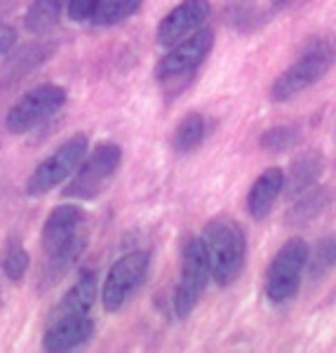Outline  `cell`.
Here are the masks:
<instances>
[{
    "mask_svg": "<svg viewBox=\"0 0 336 353\" xmlns=\"http://www.w3.org/2000/svg\"><path fill=\"white\" fill-rule=\"evenodd\" d=\"M87 214L81 205H59L43 226V250L48 254V276L56 281L71 269L87 248Z\"/></svg>",
    "mask_w": 336,
    "mask_h": 353,
    "instance_id": "1",
    "label": "cell"
},
{
    "mask_svg": "<svg viewBox=\"0 0 336 353\" xmlns=\"http://www.w3.org/2000/svg\"><path fill=\"white\" fill-rule=\"evenodd\" d=\"M200 241L209 259V273L216 285L226 288L242 273L244 254H247V241L240 224L229 217H216L207 221Z\"/></svg>",
    "mask_w": 336,
    "mask_h": 353,
    "instance_id": "2",
    "label": "cell"
},
{
    "mask_svg": "<svg viewBox=\"0 0 336 353\" xmlns=\"http://www.w3.org/2000/svg\"><path fill=\"white\" fill-rule=\"evenodd\" d=\"M336 50L329 41H315L301 52L299 59L292 66H287L275 83L271 85V99L273 101H289L301 92L313 88L317 81L327 76V71L334 64Z\"/></svg>",
    "mask_w": 336,
    "mask_h": 353,
    "instance_id": "3",
    "label": "cell"
},
{
    "mask_svg": "<svg viewBox=\"0 0 336 353\" xmlns=\"http://www.w3.org/2000/svg\"><path fill=\"white\" fill-rule=\"evenodd\" d=\"M209 281H212V273H209V259L207 252H204V245L200 236H193L181 248V273L172 294V309L176 318L184 321L196 311Z\"/></svg>",
    "mask_w": 336,
    "mask_h": 353,
    "instance_id": "4",
    "label": "cell"
},
{
    "mask_svg": "<svg viewBox=\"0 0 336 353\" xmlns=\"http://www.w3.org/2000/svg\"><path fill=\"white\" fill-rule=\"evenodd\" d=\"M306 261H308V245L304 238H289L273 257L266 271V297L273 304H287L301 290Z\"/></svg>",
    "mask_w": 336,
    "mask_h": 353,
    "instance_id": "5",
    "label": "cell"
},
{
    "mask_svg": "<svg viewBox=\"0 0 336 353\" xmlns=\"http://www.w3.org/2000/svg\"><path fill=\"white\" fill-rule=\"evenodd\" d=\"M123 163V149L113 141H104L96 149H92L90 156L83 158L78 170L73 172V179L64 191L68 198L78 201H92L106 189V184L113 179Z\"/></svg>",
    "mask_w": 336,
    "mask_h": 353,
    "instance_id": "6",
    "label": "cell"
},
{
    "mask_svg": "<svg viewBox=\"0 0 336 353\" xmlns=\"http://www.w3.org/2000/svg\"><path fill=\"white\" fill-rule=\"evenodd\" d=\"M87 149L90 141L85 134H73L71 139H66L52 156H48L43 163H38V168L31 172L26 181L28 196L41 198L45 193L54 191L59 184H64L68 176L78 170L83 158L87 156Z\"/></svg>",
    "mask_w": 336,
    "mask_h": 353,
    "instance_id": "7",
    "label": "cell"
},
{
    "mask_svg": "<svg viewBox=\"0 0 336 353\" xmlns=\"http://www.w3.org/2000/svg\"><path fill=\"white\" fill-rule=\"evenodd\" d=\"M148 266H151V257L144 250H134V252L123 254L116 264L108 269V276L101 288V304L108 313L120 311L129 297L141 288L146 281Z\"/></svg>",
    "mask_w": 336,
    "mask_h": 353,
    "instance_id": "8",
    "label": "cell"
},
{
    "mask_svg": "<svg viewBox=\"0 0 336 353\" xmlns=\"http://www.w3.org/2000/svg\"><path fill=\"white\" fill-rule=\"evenodd\" d=\"M64 104H66V90L61 85H52V83L38 85V88L28 90L12 109L8 111L5 128L12 134H24L31 128L48 121L50 116H54Z\"/></svg>",
    "mask_w": 336,
    "mask_h": 353,
    "instance_id": "9",
    "label": "cell"
},
{
    "mask_svg": "<svg viewBox=\"0 0 336 353\" xmlns=\"http://www.w3.org/2000/svg\"><path fill=\"white\" fill-rule=\"evenodd\" d=\"M212 48H214V33L209 28H198L196 33H191L184 41L172 45L169 52L158 61L156 78L165 83L181 76H189V73L198 71V66L207 59Z\"/></svg>",
    "mask_w": 336,
    "mask_h": 353,
    "instance_id": "10",
    "label": "cell"
},
{
    "mask_svg": "<svg viewBox=\"0 0 336 353\" xmlns=\"http://www.w3.org/2000/svg\"><path fill=\"white\" fill-rule=\"evenodd\" d=\"M209 8L207 0H184L179 3L172 12L165 14V19L158 26V43L162 48H172L179 41H184L186 36L196 33L198 28L204 26V21L209 19Z\"/></svg>",
    "mask_w": 336,
    "mask_h": 353,
    "instance_id": "11",
    "label": "cell"
},
{
    "mask_svg": "<svg viewBox=\"0 0 336 353\" xmlns=\"http://www.w3.org/2000/svg\"><path fill=\"white\" fill-rule=\"evenodd\" d=\"M94 334V321L90 313L83 316H50L45 325V351H71L83 346Z\"/></svg>",
    "mask_w": 336,
    "mask_h": 353,
    "instance_id": "12",
    "label": "cell"
},
{
    "mask_svg": "<svg viewBox=\"0 0 336 353\" xmlns=\"http://www.w3.org/2000/svg\"><path fill=\"white\" fill-rule=\"evenodd\" d=\"M284 186V172L280 168H269L254 179L247 193V212L252 219H266L273 205L280 198Z\"/></svg>",
    "mask_w": 336,
    "mask_h": 353,
    "instance_id": "13",
    "label": "cell"
},
{
    "mask_svg": "<svg viewBox=\"0 0 336 353\" xmlns=\"http://www.w3.org/2000/svg\"><path fill=\"white\" fill-rule=\"evenodd\" d=\"M96 301V276L92 271H83L78 281L73 283L71 290L59 299L50 316H83L92 313V306Z\"/></svg>",
    "mask_w": 336,
    "mask_h": 353,
    "instance_id": "14",
    "label": "cell"
},
{
    "mask_svg": "<svg viewBox=\"0 0 336 353\" xmlns=\"http://www.w3.org/2000/svg\"><path fill=\"white\" fill-rule=\"evenodd\" d=\"M322 172V156L315 151H306L301 153L299 158L292 163L289 168V174L284 176V196L287 198H296L304 191H308L311 186L317 184V176Z\"/></svg>",
    "mask_w": 336,
    "mask_h": 353,
    "instance_id": "15",
    "label": "cell"
},
{
    "mask_svg": "<svg viewBox=\"0 0 336 353\" xmlns=\"http://www.w3.org/2000/svg\"><path fill=\"white\" fill-rule=\"evenodd\" d=\"M66 8V0H33L26 10L24 26L26 31L36 33V36H45L59 24L61 12Z\"/></svg>",
    "mask_w": 336,
    "mask_h": 353,
    "instance_id": "16",
    "label": "cell"
},
{
    "mask_svg": "<svg viewBox=\"0 0 336 353\" xmlns=\"http://www.w3.org/2000/svg\"><path fill=\"white\" fill-rule=\"evenodd\" d=\"M204 134H207V123H204V118L200 113H186L174 130V137H172L174 151L176 153L196 151L204 141Z\"/></svg>",
    "mask_w": 336,
    "mask_h": 353,
    "instance_id": "17",
    "label": "cell"
},
{
    "mask_svg": "<svg viewBox=\"0 0 336 353\" xmlns=\"http://www.w3.org/2000/svg\"><path fill=\"white\" fill-rule=\"evenodd\" d=\"M299 201L296 205H292L287 219L289 224H308L311 219H315L317 214H322V210L327 208L329 201H332V191L329 189H308L304 191L301 196H296Z\"/></svg>",
    "mask_w": 336,
    "mask_h": 353,
    "instance_id": "18",
    "label": "cell"
},
{
    "mask_svg": "<svg viewBox=\"0 0 336 353\" xmlns=\"http://www.w3.org/2000/svg\"><path fill=\"white\" fill-rule=\"evenodd\" d=\"M141 5H144V0H96L90 21L96 26L120 24V21L129 19L134 12H139Z\"/></svg>",
    "mask_w": 336,
    "mask_h": 353,
    "instance_id": "19",
    "label": "cell"
},
{
    "mask_svg": "<svg viewBox=\"0 0 336 353\" xmlns=\"http://www.w3.org/2000/svg\"><path fill=\"white\" fill-rule=\"evenodd\" d=\"M336 266V233H329L317 241L315 250H308V261H306V269H308V278L313 283L322 281L329 271Z\"/></svg>",
    "mask_w": 336,
    "mask_h": 353,
    "instance_id": "20",
    "label": "cell"
},
{
    "mask_svg": "<svg viewBox=\"0 0 336 353\" xmlns=\"http://www.w3.org/2000/svg\"><path fill=\"white\" fill-rule=\"evenodd\" d=\"M52 54V45H28L19 52V57H12L8 64V73L14 78H21L31 71L33 66H38L43 59Z\"/></svg>",
    "mask_w": 336,
    "mask_h": 353,
    "instance_id": "21",
    "label": "cell"
},
{
    "mask_svg": "<svg viewBox=\"0 0 336 353\" xmlns=\"http://www.w3.org/2000/svg\"><path fill=\"white\" fill-rule=\"evenodd\" d=\"M28 264H31V257H28V252L21 245H10L8 250H5V257H3V271L5 276L10 278L12 283H19L21 278L26 276L28 271Z\"/></svg>",
    "mask_w": 336,
    "mask_h": 353,
    "instance_id": "22",
    "label": "cell"
},
{
    "mask_svg": "<svg viewBox=\"0 0 336 353\" xmlns=\"http://www.w3.org/2000/svg\"><path fill=\"white\" fill-rule=\"evenodd\" d=\"M299 132L294 128H271L261 134V146L269 151H284L296 144Z\"/></svg>",
    "mask_w": 336,
    "mask_h": 353,
    "instance_id": "23",
    "label": "cell"
},
{
    "mask_svg": "<svg viewBox=\"0 0 336 353\" xmlns=\"http://www.w3.org/2000/svg\"><path fill=\"white\" fill-rule=\"evenodd\" d=\"M94 3L96 0H66V10H68V17L73 21H90V17L94 12Z\"/></svg>",
    "mask_w": 336,
    "mask_h": 353,
    "instance_id": "24",
    "label": "cell"
},
{
    "mask_svg": "<svg viewBox=\"0 0 336 353\" xmlns=\"http://www.w3.org/2000/svg\"><path fill=\"white\" fill-rule=\"evenodd\" d=\"M17 43V31L10 24H3L0 21V54L10 52Z\"/></svg>",
    "mask_w": 336,
    "mask_h": 353,
    "instance_id": "25",
    "label": "cell"
},
{
    "mask_svg": "<svg viewBox=\"0 0 336 353\" xmlns=\"http://www.w3.org/2000/svg\"><path fill=\"white\" fill-rule=\"evenodd\" d=\"M14 3H17V0H0V14L10 12V10L14 8Z\"/></svg>",
    "mask_w": 336,
    "mask_h": 353,
    "instance_id": "26",
    "label": "cell"
},
{
    "mask_svg": "<svg viewBox=\"0 0 336 353\" xmlns=\"http://www.w3.org/2000/svg\"><path fill=\"white\" fill-rule=\"evenodd\" d=\"M275 3H284V0H275Z\"/></svg>",
    "mask_w": 336,
    "mask_h": 353,
    "instance_id": "27",
    "label": "cell"
}]
</instances>
